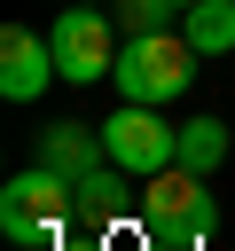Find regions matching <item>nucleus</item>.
Masks as SVG:
<instances>
[{"instance_id": "f257e3e1", "label": "nucleus", "mask_w": 235, "mask_h": 251, "mask_svg": "<svg viewBox=\"0 0 235 251\" xmlns=\"http://www.w3.org/2000/svg\"><path fill=\"white\" fill-rule=\"evenodd\" d=\"M212 227H219V204H212L204 173H188V165L149 173V188H141V235H149V251H196Z\"/></svg>"}, {"instance_id": "f03ea898", "label": "nucleus", "mask_w": 235, "mask_h": 251, "mask_svg": "<svg viewBox=\"0 0 235 251\" xmlns=\"http://www.w3.org/2000/svg\"><path fill=\"white\" fill-rule=\"evenodd\" d=\"M63 220H78V188H70L63 173L31 165V173H16V180L0 188V235H8L16 251H47V243L63 235Z\"/></svg>"}, {"instance_id": "7ed1b4c3", "label": "nucleus", "mask_w": 235, "mask_h": 251, "mask_svg": "<svg viewBox=\"0 0 235 251\" xmlns=\"http://www.w3.org/2000/svg\"><path fill=\"white\" fill-rule=\"evenodd\" d=\"M110 86L125 94V102H172V94H188L196 86V47L188 39H172V31H141V39H125L118 47V71H110Z\"/></svg>"}, {"instance_id": "20e7f679", "label": "nucleus", "mask_w": 235, "mask_h": 251, "mask_svg": "<svg viewBox=\"0 0 235 251\" xmlns=\"http://www.w3.org/2000/svg\"><path fill=\"white\" fill-rule=\"evenodd\" d=\"M47 39H55V71H63L70 86L110 78V71H118V47H125V39H110V16H102V8H63V16L47 24Z\"/></svg>"}, {"instance_id": "39448f33", "label": "nucleus", "mask_w": 235, "mask_h": 251, "mask_svg": "<svg viewBox=\"0 0 235 251\" xmlns=\"http://www.w3.org/2000/svg\"><path fill=\"white\" fill-rule=\"evenodd\" d=\"M102 149H110V165H125L133 180H149V173H164V165H172L180 126H164V118H157V102H125V110L102 126Z\"/></svg>"}, {"instance_id": "423d86ee", "label": "nucleus", "mask_w": 235, "mask_h": 251, "mask_svg": "<svg viewBox=\"0 0 235 251\" xmlns=\"http://www.w3.org/2000/svg\"><path fill=\"white\" fill-rule=\"evenodd\" d=\"M47 78H63L55 71V39H39L31 24H8L0 31V94L8 102H39Z\"/></svg>"}, {"instance_id": "0eeeda50", "label": "nucleus", "mask_w": 235, "mask_h": 251, "mask_svg": "<svg viewBox=\"0 0 235 251\" xmlns=\"http://www.w3.org/2000/svg\"><path fill=\"white\" fill-rule=\"evenodd\" d=\"M31 165H47V173H63V180H86L94 165H110V149H102V126H78V118L47 126V133H39V157H31Z\"/></svg>"}, {"instance_id": "6e6552de", "label": "nucleus", "mask_w": 235, "mask_h": 251, "mask_svg": "<svg viewBox=\"0 0 235 251\" xmlns=\"http://www.w3.org/2000/svg\"><path fill=\"white\" fill-rule=\"evenodd\" d=\"M125 180H133L125 165H94L86 180H70V188H78V220L110 235V227H118V220L133 212V188H125Z\"/></svg>"}, {"instance_id": "1a4fd4ad", "label": "nucleus", "mask_w": 235, "mask_h": 251, "mask_svg": "<svg viewBox=\"0 0 235 251\" xmlns=\"http://www.w3.org/2000/svg\"><path fill=\"white\" fill-rule=\"evenodd\" d=\"M180 39L196 55H235V0H196L180 16Z\"/></svg>"}, {"instance_id": "9d476101", "label": "nucleus", "mask_w": 235, "mask_h": 251, "mask_svg": "<svg viewBox=\"0 0 235 251\" xmlns=\"http://www.w3.org/2000/svg\"><path fill=\"white\" fill-rule=\"evenodd\" d=\"M172 165H188V173H204V180H212V173L227 165V126H219V118H188V126H180Z\"/></svg>"}, {"instance_id": "9b49d317", "label": "nucleus", "mask_w": 235, "mask_h": 251, "mask_svg": "<svg viewBox=\"0 0 235 251\" xmlns=\"http://www.w3.org/2000/svg\"><path fill=\"white\" fill-rule=\"evenodd\" d=\"M172 16H180L172 0H118V31H125V39H141V31H164Z\"/></svg>"}, {"instance_id": "f8f14e48", "label": "nucleus", "mask_w": 235, "mask_h": 251, "mask_svg": "<svg viewBox=\"0 0 235 251\" xmlns=\"http://www.w3.org/2000/svg\"><path fill=\"white\" fill-rule=\"evenodd\" d=\"M172 8H180V16H188V8H196V0H172Z\"/></svg>"}]
</instances>
